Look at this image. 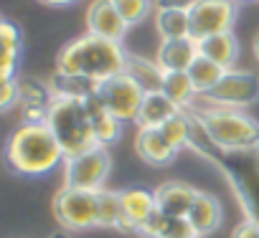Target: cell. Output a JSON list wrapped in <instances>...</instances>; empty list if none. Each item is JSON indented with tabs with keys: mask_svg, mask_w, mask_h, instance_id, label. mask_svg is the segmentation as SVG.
I'll return each instance as SVG.
<instances>
[{
	"mask_svg": "<svg viewBox=\"0 0 259 238\" xmlns=\"http://www.w3.org/2000/svg\"><path fill=\"white\" fill-rule=\"evenodd\" d=\"M198 155L208 157L229 180V188L234 190L244 218L259 223V150H221L208 142V137L201 132V127L193 122L191 145Z\"/></svg>",
	"mask_w": 259,
	"mask_h": 238,
	"instance_id": "cell-1",
	"label": "cell"
},
{
	"mask_svg": "<svg viewBox=\"0 0 259 238\" xmlns=\"http://www.w3.org/2000/svg\"><path fill=\"white\" fill-rule=\"evenodd\" d=\"M64 160L66 155L46 122H23L6 145V162L16 175L44 177Z\"/></svg>",
	"mask_w": 259,
	"mask_h": 238,
	"instance_id": "cell-2",
	"label": "cell"
},
{
	"mask_svg": "<svg viewBox=\"0 0 259 238\" xmlns=\"http://www.w3.org/2000/svg\"><path fill=\"white\" fill-rule=\"evenodd\" d=\"M124 66H127V53H124L122 43L109 41V38H99L92 33H84L81 38L64 46L59 58H56L59 74L87 76L94 84L122 74Z\"/></svg>",
	"mask_w": 259,
	"mask_h": 238,
	"instance_id": "cell-3",
	"label": "cell"
},
{
	"mask_svg": "<svg viewBox=\"0 0 259 238\" xmlns=\"http://www.w3.org/2000/svg\"><path fill=\"white\" fill-rule=\"evenodd\" d=\"M188 111L211 145L221 150H259V122L241 109L203 104Z\"/></svg>",
	"mask_w": 259,
	"mask_h": 238,
	"instance_id": "cell-4",
	"label": "cell"
},
{
	"mask_svg": "<svg viewBox=\"0 0 259 238\" xmlns=\"http://www.w3.org/2000/svg\"><path fill=\"white\" fill-rule=\"evenodd\" d=\"M46 125L54 132V137L59 140L61 150L66 157L71 155H81L92 147H99L92 122H89V111L84 99H61L56 96L49 116H46Z\"/></svg>",
	"mask_w": 259,
	"mask_h": 238,
	"instance_id": "cell-5",
	"label": "cell"
},
{
	"mask_svg": "<svg viewBox=\"0 0 259 238\" xmlns=\"http://www.w3.org/2000/svg\"><path fill=\"white\" fill-rule=\"evenodd\" d=\"M97 99L102 101V106L107 111H112L119 122H135L138 119V111L143 106V99H145V89L130 76V74H117V76H109L104 81L97 84L94 89Z\"/></svg>",
	"mask_w": 259,
	"mask_h": 238,
	"instance_id": "cell-6",
	"label": "cell"
},
{
	"mask_svg": "<svg viewBox=\"0 0 259 238\" xmlns=\"http://www.w3.org/2000/svg\"><path fill=\"white\" fill-rule=\"evenodd\" d=\"M61 170H64V185L97 193V190L104 188V180L109 177L112 157H109L107 147L99 145V147H92L81 155L66 157Z\"/></svg>",
	"mask_w": 259,
	"mask_h": 238,
	"instance_id": "cell-7",
	"label": "cell"
},
{
	"mask_svg": "<svg viewBox=\"0 0 259 238\" xmlns=\"http://www.w3.org/2000/svg\"><path fill=\"white\" fill-rule=\"evenodd\" d=\"M54 218L64 230H89L97 228V193L64 185L54 195Z\"/></svg>",
	"mask_w": 259,
	"mask_h": 238,
	"instance_id": "cell-8",
	"label": "cell"
},
{
	"mask_svg": "<svg viewBox=\"0 0 259 238\" xmlns=\"http://www.w3.org/2000/svg\"><path fill=\"white\" fill-rule=\"evenodd\" d=\"M201 99L213 106H231V109L251 106L259 99V76L254 71L229 69L224 79Z\"/></svg>",
	"mask_w": 259,
	"mask_h": 238,
	"instance_id": "cell-9",
	"label": "cell"
},
{
	"mask_svg": "<svg viewBox=\"0 0 259 238\" xmlns=\"http://www.w3.org/2000/svg\"><path fill=\"white\" fill-rule=\"evenodd\" d=\"M191 16V36L206 38L213 33L234 31V23L239 18V0H198L188 11Z\"/></svg>",
	"mask_w": 259,
	"mask_h": 238,
	"instance_id": "cell-10",
	"label": "cell"
},
{
	"mask_svg": "<svg viewBox=\"0 0 259 238\" xmlns=\"http://www.w3.org/2000/svg\"><path fill=\"white\" fill-rule=\"evenodd\" d=\"M84 18H87V33L99 36V38H109V41H119V43L130 28L112 0H92L87 6Z\"/></svg>",
	"mask_w": 259,
	"mask_h": 238,
	"instance_id": "cell-11",
	"label": "cell"
},
{
	"mask_svg": "<svg viewBox=\"0 0 259 238\" xmlns=\"http://www.w3.org/2000/svg\"><path fill=\"white\" fill-rule=\"evenodd\" d=\"M119 198H122V220L117 228L124 233H140V225L158 210L155 193L145 188H127L119 193Z\"/></svg>",
	"mask_w": 259,
	"mask_h": 238,
	"instance_id": "cell-12",
	"label": "cell"
},
{
	"mask_svg": "<svg viewBox=\"0 0 259 238\" xmlns=\"http://www.w3.org/2000/svg\"><path fill=\"white\" fill-rule=\"evenodd\" d=\"M196 195H198L196 188L178 183V180H170V183H163L155 190V205H158L160 213H165L170 218H188Z\"/></svg>",
	"mask_w": 259,
	"mask_h": 238,
	"instance_id": "cell-13",
	"label": "cell"
},
{
	"mask_svg": "<svg viewBox=\"0 0 259 238\" xmlns=\"http://www.w3.org/2000/svg\"><path fill=\"white\" fill-rule=\"evenodd\" d=\"M196 56H198L196 38H163L155 51V61L163 71H188Z\"/></svg>",
	"mask_w": 259,
	"mask_h": 238,
	"instance_id": "cell-14",
	"label": "cell"
},
{
	"mask_svg": "<svg viewBox=\"0 0 259 238\" xmlns=\"http://www.w3.org/2000/svg\"><path fill=\"white\" fill-rule=\"evenodd\" d=\"M221 218H224V210H221L219 198L211 195V193L198 190V195L193 200V208L188 213V223H191L193 233L201 235V238L208 235V233H213L221 225Z\"/></svg>",
	"mask_w": 259,
	"mask_h": 238,
	"instance_id": "cell-15",
	"label": "cell"
},
{
	"mask_svg": "<svg viewBox=\"0 0 259 238\" xmlns=\"http://www.w3.org/2000/svg\"><path fill=\"white\" fill-rule=\"evenodd\" d=\"M135 152L150 162V165H170L173 157L178 155V150H173L165 137L160 135L158 127H140L138 130V137H135Z\"/></svg>",
	"mask_w": 259,
	"mask_h": 238,
	"instance_id": "cell-16",
	"label": "cell"
},
{
	"mask_svg": "<svg viewBox=\"0 0 259 238\" xmlns=\"http://www.w3.org/2000/svg\"><path fill=\"white\" fill-rule=\"evenodd\" d=\"M198 53L216 61L219 66H224L226 71L234 69L236 58H239V41L231 31L226 33H213V36H206V38H198Z\"/></svg>",
	"mask_w": 259,
	"mask_h": 238,
	"instance_id": "cell-17",
	"label": "cell"
},
{
	"mask_svg": "<svg viewBox=\"0 0 259 238\" xmlns=\"http://www.w3.org/2000/svg\"><path fill=\"white\" fill-rule=\"evenodd\" d=\"M84 104H87V111H89V122H92V130H94L97 142H99L102 147L112 145V142L119 137V132H122V122H119L112 111H107V109L102 106V101L97 99V94L87 96Z\"/></svg>",
	"mask_w": 259,
	"mask_h": 238,
	"instance_id": "cell-18",
	"label": "cell"
},
{
	"mask_svg": "<svg viewBox=\"0 0 259 238\" xmlns=\"http://www.w3.org/2000/svg\"><path fill=\"white\" fill-rule=\"evenodd\" d=\"M178 111H181V106L173 99H168L163 91H148L143 99V106L138 111L135 125H138V130L140 127H160L165 119H170Z\"/></svg>",
	"mask_w": 259,
	"mask_h": 238,
	"instance_id": "cell-19",
	"label": "cell"
},
{
	"mask_svg": "<svg viewBox=\"0 0 259 238\" xmlns=\"http://www.w3.org/2000/svg\"><path fill=\"white\" fill-rule=\"evenodd\" d=\"M124 74L133 76L145 91H160V89H163V74H165V71L158 66L155 58H143V56L127 53Z\"/></svg>",
	"mask_w": 259,
	"mask_h": 238,
	"instance_id": "cell-20",
	"label": "cell"
},
{
	"mask_svg": "<svg viewBox=\"0 0 259 238\" xmlns=\"http://www.w3.org/2000/svg\"><path fill=\"white\" fill-rule=\"evenodd\" d=\"M155 31L160 38H193L191 16L181 8H155Z\"/></svg>",
	"mask_w": 259,
	"mask_h": 238,
	"instance_id": "cell-21",
	"label": "cell"
},
{
	"mask_svg": "<svg viewBox=\"0 0 259 238\" xmlns=\"http://www.w3.org/2000/svg\"><path fill=\"white\" fill-rule=\"evenodd\" d=\"M168 99H173L181 109H191L193 99L198 96L188 71H165L163 74V89H160Z\"/></svg>",
	"mask_w": 259,
	"mask_h": 238,
	"instance_id": "cell-22",
	"label": "cell"
},
{
	"mask_svg": "<svg viewBox=\"0 0 259 238\" xmlns=\"http://www.w3.org/2000/svg\"><path fill=\"white\" fill-rule=\"evenodd\" d=\"M160 135L165 137V142L173 147V150H183L191 145V135H193V116L188 109H181L178 114H173L170 119H165V122L158 127Z\"/></svg>",
	"mask_w": 259,
	"mask_h": 238,
	"instance_id": "cell-23",
	"label": "cell"
},
{
	"mask_svg": "<svg viewBox=\"0 0 259 238\" xmlns=\"http://www.w3.org/2000/svg\"><path fill=\"white\" fill-rule=\"evenodd\" d=\"M224 74H226L224 66H219L216 61H211V58H206V56H201V53H198V56L193 58V64L188 66V76H191V81H193L198 96L208 94V91L224 79Z\"/></svg>",
	"mask_w": 259,
	"mask_h": 238,
	"instance_id": "cell-24",
	"label": "cell"
},
{
	"mask_svg": "<svg viewBox=\"0 0 259 238\" xmlns=\"http://www.w3.org/2000/svg\"><path fill=\"white\" fill-rule=\"evenodd\" d=\"M0 41H3V58H0V76L13 79L18 56H21V31L11 23L3 21L0 23Z\"/></svg>",
	"mask_w": 259,
	"mask_h": 238,
	"instance_id": "cell-25",
	"label": "cell"
},
{
	"mask_svg": "<svg viewBox=\"0 0 259 238\" xmlns=\"http://www.w3.org/2000/svg\"><path fill=\"white\" fill-rule=\"evenodd\" d=\"M51 89H54V96H61V99H87L94 94L97 84L87 76H71V74H54L51 76Z\"/></svg>",
	"mask_w": 259,
	"mask_h": 238,
	"instance_id": "cell-26",
	"label": "cell"
},
{
	"mask_svg": "<svg viewBox=\"0 0 259 238\" xmlns=\"http://www.w3.org/2000/svg\"><path fill=\"white\" fill-rule=\"evenodd\" d=\"M122 220V198L117 190H97V228H117Z\"/></svg>",
	"mask_w": 259,
	"mask_h": 238,
	"instance_id": "cell-27",
	"label": "cell"
},
{
	"mask_svg": "<svg viewBox=\"0 0 259 238\" xmlns=\"http://www.w3.org/2000/svg\"><path fill=\"white\" fill-rule=\"evenodd\" d=\"M112 3L119 11V16L127 21V26L145 21L150 16V11L155 8V0H112Z\"/></svg>",
	"mask_w": 259,
	"mask_h": 238,
	"instance_id": "cell-28",
	"label": "cell"
},
{
	"mask_svg": "<svg viewBox=\"0 0 259 238\" xmlns=\"http://www.w3.org/2000/svg\"><path fill=\"white\" fill-rule=\"evenodd\" d=\"M21 104V81L13 79H3V94H0V109L8 111L11 106Z\"/></svg>",
	"mask_w": 259,
	"mask_h": 238,
	"instance_id": "cell-29",
	"label": "cell"
},
{
	"mask_svg": "<svg viewBox=\"0 0 259 238\" xmlns=\"http://www.w3.org/2000/svg\"><path fill=\"white\" fill-rule=\"evenodd\" d=\"M231 238H259V223H254V220H246V218H244V220L234 228Z\"/></svg>",
	"mask_w": 259,
	"mask_h": 238,
	"instance_id": "cell-30",
	"label": "cell"
},
{
	"mask_svg": "<svg viewBox=\"0 0 259 238\" xmlns=\"http://www.w3.org/2000/svg\"><path fill=\"white\" fill-rule=\"evenodd\" d=\"M198 0H155V8H181V11H191Z\"/></svg>",
	"mask_w": 259,
	"mask_h": 238,
	"instance_id": "cell-31",
	"label": "cell"
},
{
	"mask_svg": "<svg viewBox=\"0 0 259 238\" xmlns=\"http://www.w3.org/2000/svg\"><path fill=\"white\" fill-rule=\"evenodd\" d=\"M44 6H51V8H64V6H74L76 0H38Z\"/></svg>",
	"mask_w": 259,
	"mask_h": 238,
	"instance_id": "cell-32",
	"label": "cell"
},
{
	"mask_svg": "<svg viewBox=\"0 0 259 238\" xmlns=\"http://www.w3.org/2000/svg\"><path fill=\"white\" fill-rule=\"evenodd\" d=\"M251 51H254V58L259 61V33L254 36V43H251Z\"/></svg>",
	"mask_w": 259,
	"mask_h": 238,
	"instance_id": "cell-33",
	"label": "cell"
},
{
	"mask_svg": "<svg viewBox=\"0 0 259 238\" xmlns=\"http://www.w3.org/2000/svg\"><path fill=\"white\" fill-rule=\"evenodd\" d=\"M51 238H69V233H64V230H59V233H54Z\"/></svg>",
	"mask_w": 259,
	"mask_h": 238,
	"instance_id": "cell-34",
	"label": "cell"
},
{
	"mask_svg": "<svg viewBox=\"0 0 259 238\" xmlns=\"http://www.w3.org/2000/svg\"><path fill=\"white\" fill-rule=\"evenodd\" d=\"M183 238H201V235H183Z\"/></svg>",
	"mask_w": 259,
	"mask_h": 238,
	"instance_id": "cell-35",
	"label": "cell"
},
{
	"mask_svg": "<svg viewBox=\"0 0 259 238\" xmlns=\"http://www.w3.org/2000/svg\"><path fill=\"white\" fill-rule=\"evenodd\" d=\"M239 3H246V0H239Z\"/></svg>",
	"mask_w": 259,
	"mask_h": 238,
	"instance_id": "cell-36",
	"label": "cell"
}]
</instances>
